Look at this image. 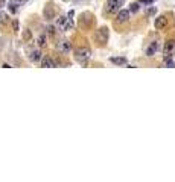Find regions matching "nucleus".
Wrapping results in <instances>:
<instances>
[{"mask_svg": "<svg viewBox=\"0 0 175 182\" xmlns=\"http://www.w3.org/2000/svg\"><path fill=\"white\" fill-rule=\"evenodd\" d=\"M75 58H76V61H78L79 64L85 65L88 62V59L91 58V50H90L88 47H78V49L75 50Z\"/></svg>", "mask_w": 175, "mask_h": 182, "instance_id": "1", "label": "nucleus"}, {"mask_svg": "<svg viewBox=\"0 0 175 182\" xmlns=\"http://www.w3.org/2000/svg\"><path fill=\"white\" fill-rule=\"evenodd\" d=\"M73 18H69V17H58L56 18V27H59L61 32H69L72 31L73 27Z\"/></svg>", "mask_w": 175, "mask_h": 182, "instance_id": "2", "label": "nucleus"}, {"mask_svg": "<svg viewBox=\"0 0 175 182\" xmlns=\"http://www.w3.org/2000/svg\"><path fill=\"white\" fill-rule=\"evenodd\" d=\"M125 0H107V12L108 14H117L123 6Z\"/></svg>", "mask_w": 175, "mask_h": 182, "instance_id": "3", "label": "nucleus"}, {"mask_svg": "<svg viewBox=\"0 0 175 182\" xmlns=\"http://www.w3.org/2000/svg\"><path fill=\"white\" fill-rule=\"evenodd\" d=\"M175 52V39H168L164 47H163V56H164V61L171 59L172 55Z\"/></svg>", "mask_w": 175, "mask_h": 182, "instance_id": "4", "label": "nucleus"}, {"mask_svg": "<svg viewBox=\"0 0 175 182\" xmlns=\"http://www.w3.org/2000/svg\"><path fill=\"white\" fill-rule=\"evenodd\" d=\"M96 41L99 44H105L108 41V27H101L98 32H96Z\"/></svg>", "mask_w": 175, "mask_h": 182, "instance_id": "5", "label": "nucleus"}, {"mask_svg": "<svg viewBox=\"0 0 175 182\" xmlns=\"http://www.w3.org/2000/svg\"><path fill=\"white\" fill-rule=\"evenodd\" d=\"M56 50L58 52H61V53H70V50H72V44H70V41H59V43H56Z\"/></svg>", "mask_w": 175, "mask_h": 182, "instance_id": "6", "label": "nucleus"}, {"mask_svg": "<svg viewBox=\"0 0 175 182\" xmlns=\"http://www.w3.org/2000/svg\"><path fill=\"white\" fill-rule=\"evenodd\" d=\"M154 26H155V29H158V31L164 29L168 26V17L166 15H158L155 18V21H154Z\"/></svg>", "mask_w": 175, "mask_h": 182, "instance_id": "7", "label": "nucleus"}, {"mask_svg": "<svg viewBox=\"0 0 175 182\" xmlns=\"http://www.w3.org/2000/svg\"><path fill=\"white\" fill-rule=\"evenodd\" d=\"M129 9H120L119 12H117V23H126L128 20H129Z\"/></svg>", "mask_w": 175, "mask_h": 182, "instance_id": "8", "label": "nucleus"}, {"mask_svg": "<svg viewBox=\"0 0 175 182\" xmlns=\"http://www.w3.org/2000/svg\"><path fill=\"white\" fill-rule=\"evenodd\" d=\"M158 47H160V46H158V41H152V43L146 47V52H145L146 56H154V55L157 53Z\"/></svg>", "mask_w": 175, "mask_h": 182, "instance_id": "9", "label": "nucleus"}, {"mask_svg": "<svg viewBox=\"0 0 175 182\" xmlns=\"http://www.w3.org/2000/svg\"><path fill=\"white\" fill-rule=\"evenodd\" d=\"M24 5V0H9V11L11 12H17L18 8Z\"/></svg>", "mask_w": 175, "mask_h": 182, "instance_id": "10", "label": "nucleus"}, {"mask_svg": "<svg viewBox=\"0 0 175 182\" xmlns=\"http://www.w3.org/2000/svg\"><path fill=\"white\" fill-rule=\"evenodd\" d=\"M41 65H43L44 68H55V67H56L55 61H53L52 58H49V56H46V58L41 59Z\"/></svg>", "mask_w": 175, "mask_h": 182, "instance_id": "11", "label": "nucleus"}, {"mask_svg": "<svg viewBox=\"0 0 175 182\" xmlns=\"http://www.w3.org/2000/svg\"><path fill=\"white\" fill-rule=\"evenodd\" d=\"M29 59H31L32 62H40V61L43 59V56H41V52H40L38 49L32 50V52L29 53Z\"/></svg>", "mask_w": 175, "mask_h": 182, "instance_id": "12", "label": "nucleus"}, {"mask_svg": "<svg viewBox=\"0 0 175 182\" xmlns=\"http://www.w3.org/2000/svg\"><path fill=\"white\" fill-rule=\"evenodd\" d=\"M110 61H111L114 65H126V64H128L126 58H123V56H120V58H110Z\"/></svg>", "mask_w": 175, "mask_h": 182, "instance_id": "13", "label": "nucleus"}, {"mask_svg": "<svg viewBox=\"0 0 175 182\" xmlns=\"http://www.w3.org/2000/svg\"><path fill=\"white\" fill-rule=\"evenodd\" d=\"M37 43H38V46H40V47H46V44H47V38H46V34H41V35L38 36Z\"/></svg>", "mask_w": 175, "mask_h": 182, "instance_id": "14", "label": "nucleus"}, {"mask_svg": "<svg viewBox=\"0 0 175 182\" xmlns=\"http://www.w3.org/2000/svg\"><path fill=\"white\" fill-rule=\"evenodd\" d=\"M140 9V5L139 3H131V6H129V12L131 14H136V12H139Z\"/></svg>", "mask_w": 175, "mask_h": 182, "instance_id": "15", "label": "nucleus"}, {"mask_svg": "<svg viewBox=\"0 0 175 182\" xmlns=\"http://www.w3.org/2000/svg\"><path fill=\"white\" fill-rule=\"evenodd\" d=\"M31 38H32L31 31H29V29H24V31H23V39H24V41H31Z\"/></svg>", "mask_w": 175, "mask_h": 182, "instance_id": "16", "label": "nucleus"}, {"mask_svg": "<svg viewBox=\"0 0 175 182\" xmlns=\"http://www.w3.org/2000/svg\"><path fill=\"white\" fill-rule=\"evenodd\" d=\"M12 29H14V32H18V31H20V27H18V21H17V20H12Z\"/></svg>", "mask_w": 175, "mask_h": 182, "instance_id": "17", "label": "nucleus"}, {"mask_svg": "<svg viewBox=\"0 0 175 182\" xmlns=\"http://www.w3.org/2000/svg\"><path fill=\"white\" fill-rule=\"evenodd\" d=\"M166 67H169V68H175V62L172 59H168L166 61Z\"/></svg>", "mask_w": 175, "mask_h": 182, "instance_id": "18", "label": "nucleus"}, {"mask_svg": "<svg viewBox=\"0 0 175 182\" xmlns=\"http://www.w3.org/2000/svg\"><path fill=\"white\" fill-rule=\"evenodd\" d=\"M154 14H155V8L152 6V8H149V9H148V15H154Z\"/></svg>", "mask_w": 175, "mask_h": 182, "instance_id": "19", "label": "nucleus"}, {"mask_svg": "<svg viewBox=\"0 0 175 182\" xmlns=\"http://www.w3.org/2000/svg\"><path fill=\"white\" fill-rule=\"evenodd\" d=\"M47 31H49V34H50V35H53V34H55V27H53V26H49V27H47Z\"/></svg>", "mask_w": 175, "mask_h": 182, "instance_id": "20", "label": "nucleus"}, {"mask_svg": "<svg viewBox=\"0 0 175 182\" xmlns=\"http://www.w3.org/2000/svg\"><path fill=\"white\" fill-rule=\"evenodd\" d=\"M5 3H6V0H0V8H3V6H5Z\"/></svg>", "mask_w": 175, "mask_h": 182, "instance_id": "21", "label": "nucleus"}, {"mask_svg": "<svg viewBox=\"0 0 175 182\" xmlns=\"http://www.w3.org/2000/svg\"><path fill=\"white\" fill-rule=\"evenodd\" d=\"M73 15H75V12H73V11H70L69 14H67V17H69V18H72V17H73Z\"/></svg>", "mask_w": 175, "mask_h": 182, "instance_id": "22", "label": "nucleus"}, {"mask_svg": "<svg viewBox=\"0 0 175 182\" xmlns=\"http://www.w3.org/2000/svg\"><path fill=\"white\" fill-rule=\"evenodd\" d=\"M64 2H69V0H64Z\"/></svg>", "mask_w": 175, "mask_h": 182, "instance_id": "23", "label": "nucleus"}, {"mask_svg": "<svg viewBox=\"0 0 175 182\" xmlns=\"http://www.w3.org/2000/svg\"><path fill=\"white\" fill-rule=\"evenodd\" d=\"M76 2H81V0H76Z\"/></svg>", "mask_w": 175, "mask_h": 182, "instance_id": "24", "label": "nucleus"}]
</instances>
